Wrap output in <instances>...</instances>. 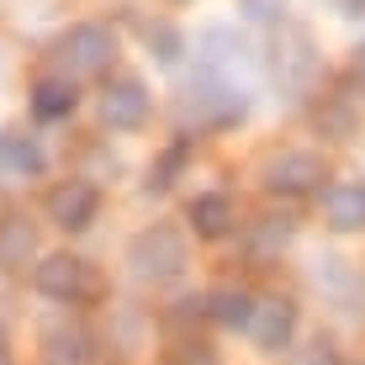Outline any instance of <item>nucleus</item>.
<instances>
[{
  "mask_svg": "<svg viewBox=\"0 0 365 365\" xmlns=\"http://www.w3.org/2000/svg\"><path fill=\"white\" fill-rule=\"evenodd\" d=\"M334 11H344V16H360V11H365V0H334Z\"/></svg>",
  "mask_w": 365,
  "mask_h": 365,
  "instance_id": "nucleus-17",
  "label": "nucleus"
},
{
  "mask_svg": "<svg viewBox=\"0 0 365 365\" xmlns=\"http://www.w3.org/2000/svg\"><path fill=\"white\" fill-rule=\"evenodd\" d=\"M32 111H37L43 122L69 117V111H74V85H64V80H43V85H37V96H32Z\"/></svg>",
  "mask_w": 365,
  "mask_h": 365,
  "instance_id": "nucleus-14",
  "label": "nucleus"
},
{
  "mask_svg": "<svg viewBox=\"0 0 365 365\" xmlns=\"http://www.w3.org/2000/svg\"><path fill=\"white\" fill-rule=\"evenodd\" d=\"M32 228H27V217H0V265L6 270H21L32 259Z\"/></svg>",
  "mask_w": 365,
  "mask_h": 365,
  "instance_id": "nucleus-11",
  "label": "nucleus"
},
{
  "mask_svg": "<svg viewBox=\"0 0 365 365\" xmlns=\"http://www.w3.org/2000/svg\"><path fill=\"white\" fill-rule=\"evenodd\" d=\"M297 334V307L286 297H270L255 307V318H249V339H255V349H265V355H275V349H286Z\"/></svg>",
  "mask_w": 365,
  "mask_h": 365,
  "instance_id": "nucleus-5",
  "label": "nucleus"
},
{
  "mask_svg": "<svg viewBox=\"0 0 365 365\" xmlns=\"http://www.w3.org/2000/svg\"><path fill=\"white\" fill-rule=\"evenodd\" d=\"M323 217L339 233H360L365 228V180H334L323 191Z\"/></svg>",
  "mask_w": 365,
  "mask_h": 365,
  "instance_id": "nucleus-8",
  "label": "nucleus"
},
{
  "mask_svg": "<svg viewBox=\"0 0 365 365\" xmlns=\"http://www.w3.org/2000/svg\"><path fill=\"white\" fill-rule=\"evenodd\" d=\"M191 228H196L201 238H222V233L233 228V201L217 196V191L196 196V201H191Z\"/></svg>",
  "mask_w": 365,
  "mask_h": 365,
  "instance_id": "nucleus-10",
  "label": "nucleus"
},
{
  "mask_svg": "<svg viewBox=\"0 0 365 365\" xmlns=\"http://www.w3.org/2000/svg\"><path fill=\"white\" fill-rule=\"evenodd\" d=\"M32 286L48 302H58V307H80V302H91L101 292L91 259H80V255H48L43 265L32 270Z\"/></svg>",
  "mask_w": 365,
  "mask_h": 365,
  "instance_id": "nucleus-1",
  "label": "nucleus"
},
{
  "mask_svg": "<svg viewBox=\"0 0 365 365\" xmlns=\"http://www.w3.org/2000/svg\"><path fill=\"white\" fill-rule=\"evenodd\" d=\"M297 365H339V360H334V344H307V349L297 355Z\"/></svg>",
  "mask_w": 365,
  "mask_h": 365,
  "instance_id": "nucleus-16",
  "label": "nucleus"
},
{
  "mask_svg": "<svg viewBox=\"0 0 365 365\" xmlns=\"http://www.w3.org/2000/svg\"><path fill=\"white\" fill-rule=\"evenodd\" d=\"M37 349H43V365H91L96 360V339L69 318L48 323V329L37 334Z\"/></svg>",
  "mask_w": 365,
  "mask_h": 365,
  "instance_id": "nucleus-4",
  "label": "nucleus"
},
{
  "mask_svg": "<svg viewBox=\"0 0 365 365\" xmlns=\"http://www.w3.org/2000/svg\"><path fill=\"white\" fill-rule=\"evenodd\" d=\"M0 165H6L11 175H43V148H37L32 138L6 133L0 138Z\"/></svg>",
  "mask_w": 365,
  "mask_h": 365,
  "instance_id": "nucleus-13",
  "label": "nucleus"
},
{
  "mask_svg": "<svg viewBox=\"0 0 365 365\" xmlns=\"http://www.w3.org/2000/svg\"><path fill=\"white\" fill-rule=\"evenodd\" d=\"M0 365H11V360H6V349H0Z\"/></svg>",
  "mask_w": 365,
  "mask_h": 365,
  "instance_id": "nucleus-18",
  "label": "nucleus"
},
{
  "mask_svg": "<svg viewBox=\"0 0 365 365\" xmlns=\"http://www.w3.org/2000/svg\"><path fill=\"white\" fill-rule=\"evenodd\" d=\"M318 180H323L318 154H302V148H292V154H281V159H270V170H265V185H270V191H286V196L312 191Z\"/></svg>",
  "mask_w": 365,
  "mask_h": 365,
  "instance_id": "nucleus-9",
  "label": "nucleus"
},
{
  "mask_svg": "<svg viewBox=\"0 0 365 365\" xmlns=\"http://www.w3.org/2000/svg\"><path fill=\"white\" fill-rule=\"evenodd\" d=\"M101 117H106L117 133L143 128V122H148V91H143L138 80H117V85H106V96H101Z\"/></svg>",
  "mask_w": 365,
  "mask_h": 365,
  "instance_id": "nucleus-7",
  "label": "nucleus"
},
{
  "mask_svg": "<svg viewBox=\"0 0 365 365\" xmlns=\"http://www.w3.org/2000/svg\"><path fill=\"white\" fill-rule=\"evenodd\" d=\"M111 53H117V43H111V32L106 27H74L69 37H64V64L69 69H80V74H101L111 64Z\"/></svg>",
  "mask_w": 365,
  "mask_h": 365,
  "instance_id": "nucleus-6",
  "label": "nucleus"
},
{
  "mask_svg": "<svg viewBox=\"0 0 365 365\" xmlns=\"http://www.w3.org/2000/svg\"><path fill=\"white\" fill-rule=\"evenodd\" d=\"M96 212H101V191L91 180H69V185H53V191H48V217H53V228H64V233L91 228Z\"/></svg>",
  "mask_w": 365,
  "mask_h": 365,
  "instance_id": "nucleus-3",
  "label": "nucleus"
},
{
  "mask_svg": "<svg viewBox=\"0 0 365 365\" xmlns=\"http://www.w3.org/2000/svg\"><path fill=\"white\" fill-rule=\"evenodd\" d=\"M212 318H217L222 329H249V318H255V297L238 292V286H222V292H212Z\"/></svg>",
  "mask_w": 365,
  "mask_h": 365,
  "instance_id": "nucleus-12",
  "label": "nucleus"
},
{
  "mask_svg": "<svg viewBox=\"0 0 365 365\" xmlns=\"http://www.w3.org/2000/svg\"><path fill=\"white\" fill-rule=\"evenodd\" d=\"M238 11L244 16H255V21H275L286 11V0H238Z\"/></svg>",
  "mask_w": 365,
  "mask_h": 365,
  "instance_id": "nucleus-15",
  "label": "nucleus"
},
{
  "mask_svg": "<svg viewBox=\"0 0 365 365\" xmlns=\"http://www.w3.org/2000/svg\"><path fill=\"white\" fill-rule=\"evenodd\" d=\"M128 265L143 275V281H170V275H180L185 265V244L175 228H143L128 244Z\"/></svg>",
  "mask_w": 365,
  "mask_h": 365,
  "instance_id": "nucleus-2",
  "label": "nucleus"
}]
</instances>
